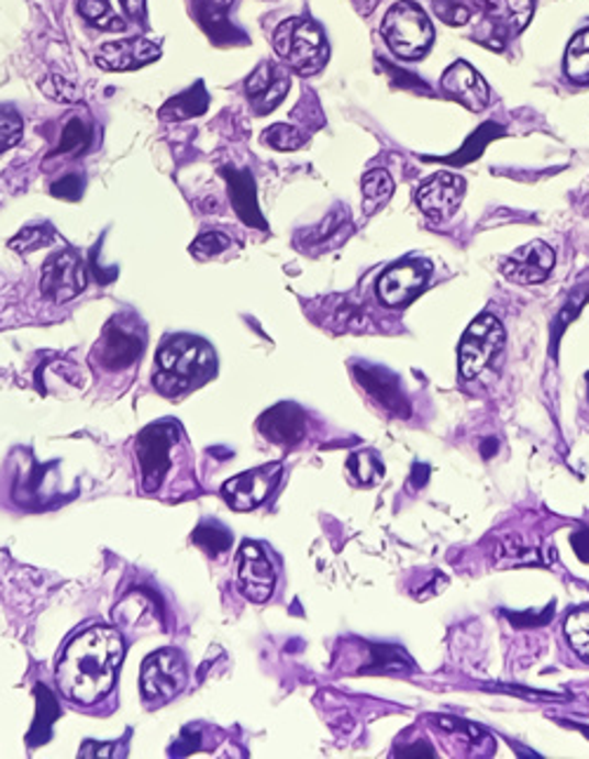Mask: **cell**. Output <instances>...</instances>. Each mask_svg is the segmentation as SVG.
I'll return each instance as SVG.
<instances>
[{"mask_svg":"<svg viewBox=\"0 0 589 759\" xmlns=\"http://www.w3.org/2000/svg\"><path fill=\"white\" fill-rule=\"evenodd\" d=\"M24 135V121L12 109H0V154L20 144Z\"/></svg>","mask_w":589,"mask_h":759,"instance_id":"32","label":"cell"},{"mask_svg":"<svg viewBox=\"0 0 589 759\" xmlns=\"http://www.w3.org/2000/svg\"><path fill=\"white\" fill-rule=\"evenodd\" d=\"M481 450H484V458H490V456H493L496 450H498V442H496V439H486V442L481 444Z\"/></svg>","mask_w":589,"mask_h":759,"instance_id":"47","label":"cell"},{"mask_svg":"<svg viewBox=\"0 0 589 759\" xmlns=\"http://www.w3.org/2000/svg\"><path fill=\"white\" fill-rule=\"evenodd\" d=\"M88 286L86 265L74 250L53 255L41 271V293L53 302H69Z\"/></svg>","mask_w":589,"mask_h":759,"instance_id":"8","label":"cell"},{"mask_svg":"<svg viewBox=\"0 0 589 759\" xmlns=\"http://www.w3.org/2000/svg\"><path fill=\"white\" fill-rule=\"evenodd\" d=\"M265 142L269 144V147H274L278 152H294V149L302 147L304 137L300 135L298 127L286 125V123H278V125L269 127V131L265 133Z\"/></svg>","mask_w":589,"mask_h":759,"instance_id":"34","label":"cell"},{"mask_svg":"<svg viewBox=\"0 0 589 759\" xmlns=\"http://www.w3.org/2000/svg\"><path fill=\"white\" fill-rule=\"evenodd\" d=\"M474 5L481 8L504 34H516L529 24L535 0H474Z\"/></svg>","mask_w":589,"mask_h":759,"instance_id":"21","label":"cell"},{"mask_svg":"<svg viewBox=\"0 0 589 759\" xmlns=\"http://www.w3.org/2000/svg\"><path fill=\"white\" fill-rule=\"evenodd\" d=\"M215 373V354L208 343L191 335L173 337L158 351L156 387L163 394H179L203 384Z\"/></svg>","mask_w":589,"mask_h":759,"instance_id":"2","label":"cell"},{"mask_svg":"<svg viewBox=\"0 0 589 759\" xmlns=\"http://www.w3.org/2000/svg\"><path fill=\"white\" fill-rule=\"evenodd\" d=\"M53 193L57 199L78 201L80 193H84V182H80V177H76V175H67L53 185Z\"/></svg>","mask_w":589,"mask_h":759,"instance_id":"41","label":"cell"},{"mask_svg":"<svg viewBox=\"0 0 589 759\" xmlns=\"http://www.w3.org/2000/svg\"><path fill=\"white\" fill-rule=\"evenodd\" d=\"M354 376H356L358 384H362L364 390L375 401H378L382 409H387L389 413H394V415H401V417L411 415V406H408V401L403 397L399 378L394 373H389L387 368L358 364V366H354Z\"/></svg>","mask_w":589,"mask_h":759,"instance_id":"14","label":"cell"},{"mask_svg":"<svg viewBox=\"0 0 589 759\" xmlns=\"http://www.w3.org/2000/svg\"><path fill=\"white\" fill-rule=\"evenodd\" d=\"M53 241V230L51 227H26L22 230L18 236L10 241V248L12 250H20V253H31V250H38L43 246H47Z\"/></svg>","mask_w":589,"mask_h":759,"instance_id":"35","label":"cell"},{"mask_svg":"<svg viewBox=\"0 0 589 759\" xmlns=\"http://www.w3.org/2000/svg\"><path fill=\"white\" fill-rule=\"evenodd\" d=\"M345 224H347V210L345 213H342V210H335L331 217H325L319 224L314 238L319 241V244H325V241H337L342 236V227H345Z\"/></svg>","mask_w":589,"mask_h":759,"instance_id":"39","label":"cell"},{"mask_svg":"<svg viewBox=\"0 0 589 759\" xmlns=\"http://www.w3.org/2000/svg\"><path fill=\"white\" fill-rule=\"evenodd\" d=\"M193 545H199L210 557H220L232 547V533H229L220 522H203L191 533Z\"/></svg>","mask_w":589,"mask_h":759,"instance_id":"27","label":"cell"},{"mask_svg":"<svg viewBox=\"0 0 589 759\" xmlns=\"http://www.w3.org/2000/svg\"><path fill=\"white\" fill-rule=\"evenodd\" d=\"M290 88L288 74L271 62H262L259 67L245 80V92L257 114H269L286 100Z\"/></svg>","mask_w":589,"mask_h":759,"instance_id":"15","label":"cell"},{"mask_svg":"<svg viewBox=\"0 0 589 759\" xmlns=\"http://www.w3.org/2000/svg\"><path fill=\"white\" fill-rule=\"evenodd\" d=\"M432 277V265L422 260H408L391 265L378 279V298L387 306H403L413 302Z\"/></svg>","mask_w":589,"mask_h":759,"instance_id":"9","label":"cell"},{"mask_svg":"<svg viewBox=\"0 0 589 759\" xmlns=\"http://www.w3.org/2000/svg\"><path fill=\"white\" fill-rule=\"evenodd\" d=\"M349 470L362 483H373L375 479H380L385 475V467L380 465V460L368 454V450L349 458Z\"/></svg>","mask_w":589,"mask_h":759,"instance_id":"37","label":"cell"},{"mask_svg":"<svg viewBox=\"0 0 589 759\" xmlns=\"http://www.w3.org/2000/svg\"><path fill=\"white\" fill-rule=\"evenodd\" d=\"M587 382H589V378H587Z\"/></svg>","mask_w":589,"mask_h":759,"instance_id":"48","label":"cell"},{"mask_svg":"<svg viewBox=\"0 0 589 759\" xmlns=\"http://www.w3.org/2000/svg\"><path fill=\"white\" fill-rule=\"evenodd\" d=\"M113 746H95V743H86L80 748V757H113Z\"/></svg>","mask_w":589,"mask_h":759,"instance_id":"45","label":"cell"},{"mask_svg":"<svg viewBox=\"0 0 589 759\" xmlns=\"http://www.w3.org/2000/svg\"><path fill=\"white\" fill-rule=\"evenodd\" d=\"M158 55L160 51L154 43L144 38H125L102 45L95 62L97 67H102L107 71H135L158 59Z\"/></svg>","mask_w":589,"mask_h":759,"instance_id":"18","label":"cell"},{"mask_svg":"<svg viewBox=\"0 0 589 759\" xmlns=\"http://www.w3.org/2000/svg\"><path fill=\"white\" fill-rule=\"evenodd\" d=\"M554 269V250L543 244V241H533V244L514 250L502 263V274L510 281L529 286V283H543Z\"/></svg>","mask_w":589,"mask_h":759,"instance_id":"13","label":"cell"},{"mask_svg":"<svg viewBox=\"0 0 589 759\" xmlns=\"http://www.w3.org/2000/svg\"><path fill=\"white\" fill-rule=\"evenodd\" d=\"M229 248H232V238L220 232H208L193 241L191 253L199 257V260H210V257H218Z\"/></svg>","mask_w":589,"mask_h":759,"instance_id":"36","label":"cell"},{"mask_svg":"<svg viewBox=\"0 0 589 759\" xmlns=\"http://www.w3.org/2000/svg\"><path fill=\"white\" fill-rule=\"evenodd\" d=\"M564 629L573 649H576V654L589 663V606L568 613Z\"/></svg>","mask_w":589,"mask_h":759,"instance_id":"29","label":"cell"},{"mask_svg":"<svg viewBox=\"0 0 589 759\" xmlns=\"http://www.w3.org/2000/svg\"><path fill=\"white\" fill-rule=\"evenodd\" d=\"M281 475H284V467L278 462L257 467V470L243 472L234 479H229L224 483L222 495H224L226 503L238 512L255 510L274 493V489L278 487V481H281Z\"/></svg>","mask_w":589,"mask_h":759,"instance_id":"10","label":"cell"},{"mask_svg":"<svg viewBox=\"0 0 589 759\" xmlns=\"http://www.w3.org/2000/svg\"><path fill=\"white\" fill-rule=\"evenodd\" d=\"M496 557H498L500 561H510V563H514V567H529V563H540L537 547H535V545L521 543L519 538H507V540L498 543V547H496Z\"/></svg>","mask_w":589,"mask_h":759,"instance_id":"31","label":"cell"},{"mask_svg":"<svg viewBox=\"0 0 589 759\" xmlns=\"http://www.w3.org/2000/svg\"><path fill=\"white\" fill-rule=\"evenodd\" d=\"M427 479H430V467L427 465H415L413 467V483H415V487L422 489L424 483H427Z\"/></svg>","mask_w":589,"mask_h":759,"instance_id":"46","label":"cell"},{"mask_svg":"<svg viewBox=\"0 0 589 759\" xmlns=\"http://www.w3.org/2000/svg\"><path fill=\"white\" fill-rule=\"evenodd\" d=\"M36 703H38L36 719H34V726H31V732H29V743H31V746H41V743H45L47 738H51L53 724L59 717L57 699L53 696V691L47 689L45 684L36 687Z\"/></svg>","mask_w":589,"mask_h":759,"instance_id":"24","label":"cell"},{"mask_svg":"<svg viewBox=\"0 0 589 759\" xmlns=\"http://www.w3.org/2000/svg\"><path fill=\"white\" fill-rule=\"evenodd\" d=\"M78 12L90 26L102 31H123L125 24L116 18L107 0H80Z\"/></svg>","mask_w":589,"mask_h":759,"instance_id":"28","label":"cell"},{"mask_svg":"<svg viewBox=\"0 0 589 759\" xmlns=\"http://www.w3.org/2000/svg\"><path fill=\"white\" fill-rule=\"evenodd\" d=\"M121 5L130 20H142L144 18V0H121Z\"/></svg>","mask_w":589,"mask_h":759,"instance_id":"44","label":"cell"},{"mask_svg":"<svg viewBox=\"0 0 589 759\" xmlns=\"http://www.w3.org/2000/svg\"><path fill=\"white\" fill-rule=\"evenodd\" d=\"M566 76L578 86H589V29L570 41L566 59H564Z\"/></svg>","mask_w":589,"mask_h":759,"instance_id":"26","label":"cell"},{"mask_svg":"<svg viewBox=\"0 0 589 759\" xmlns=\"http://www.w3.org/2000/svg\"><path fill=\"white\" fill-rule=\"evenodd\" d=\"M142 347V337L135 331H130L119 319H113L107 326L100 345H97V354H100L97 359L109 370H123L140 359Z\"/></svg>","mask_w":589,"mask_h":759,"instance_id":"16","label":"cell"},{"mask_svg":"<svg viewBox=\"0 0 589 759\" xmlns=\"http://www.w3.org/2000/svg\"><path fill=\"white\" fill-rule=\"evenodd\" d=\"M259 432L274 444L294 446L304 437L307 420L294 403H278L259 417Z\"/></svg>","mask_w":589,"mask_h":759,"instance_id":"19","label":"cell"},{"mask_svg":"<svg viewBox=\"0 0 589 759\" xmlns=\"http://www.w3.org/2000/svg\"><path fill=\"white\" fill-rule=\"evenodd\" d=\"M362 193H364L366 215H373L391 199V193H394V180H391L387 170L375 168L364 175Z\"/></svg>","mask_w":589,"mask_h":759,"instance_id":"25","label":"cell"},{"mask_svg":"<svg viewBox=\"0 0 589 759\" xmlns=\"http://www.w3.org/2000/svg\"><path fill=\"white\" fill-rule=\"evenodd\" d=\"M373 666L370 670H411L413 663L408 660V656L399 649H394V646H373Z\"/></svg>","mask_w":589,"mask_h":759,"instance_id":"33","label":"cell"},{"mask_svg":"<svg viewBox=\"0 0 589 759\" xmlns=\"http://www.w3.org/2000/svg\"><path fill=\"white\" fill-rule=\"evenodd\" d=\"M570 545H573V552L578 555V559L589 563V528H580L573 533Z\"/></svg>","mask_w":589,"mask_h":759,"instance_id":"42","label":"cell"},{"mask_svg":"<svg viewBox=\"0 0 589 759\" xmlns=\"http://www.w3.org/2000/svg\"><path fill=\"white\" fill-rule=\"evenodd\" d=\"M229 180V197H232V205L238 213V217L248 224V227L267 230L265 217L259 213L257 205V191H255V180L251 172L243 170H224Z\"/></svg>","mask_w":589,"mask_h":759,"instance_id":"20","label":"cell"},{"mask_svg":"<svg viewBox=\"0 0 589 759\" xmlns=\"http://www.w3.org/2000/svg\"><path fill=\"white\" fill-rule=\"evenodd\" d=\"M229 5H232V0H196V14H199L201 26L218 43H232L234 36H238L234 26L226 22Z\"/></svg>","mask_w":589,"mask_h":759,"instance_id":"22","label":"cell"},{"mask_svg":"<svg viewBox=\"0 0 589 759\" xmlns=\"http://www.w3.org/2000/svg\"><path fill=\"white\" fill-rule=\"evenodd\" d=\"M434 8L438 18L453 26H463L471 20V8L465 5L463 0H434Z\"/></svg>","mask_w":589,"mask_h":759,"instance_id":"38","label":"cell"},{"mask_svg":"<svg viewBox=\"0 0 589 759\" xmlns=\"http://www.w3.org/2000/svg\"><path fill=\"white\" fill-rule=\"evenodd\" d=\"M187 684V666L182 656L163 649L146 658L142 668V693L149 703H168Z\"/></svg>","mask_w":589,"mask_h":759,"instance_id":"7","label":"cell"},{"mask_svg":"<svg viewBox=\"0 0 589 759\" xmlns=\"http://www.w3.org/2000/svg\"><path fill=\"white\" fill-rule=\"evenodd\" d=\"M43 90L51 94V97H55V100H62V102H74L76 97H78L76 88L71 83H67V80H64L59 74H53L51 78H47L45 83H43Z\"/></svg>","mask_w":589,"mask_h":759,"instance_id":"40","label":"cell"},{"mask_svg":"<svg viewBox=\"0 0 589 759\" xmlns=\"http://www.w3.org/2000/svg\"><path fill=\"white\" fill-rule=\"evenodd\" d=\"M92 142V133L90 127L80 121V119H71L64 127L62 139H59V149L57 154H67V156H78L84 154Z\"/></svg>","mask_w":589,"mask_h":759,"instance_id":"30","label":"cell"},{"mask_svg":"<svg viewBox=\"0 0 589 759\" xmlns=\"http://www.w3.org/2000/svg\"><path fill=\"white\" fill-rule=\"evenodd\" d=\"M276 588V573L269 557L257 543H245L238 552V590L245 600L267 602Z\"/></svg>","mask_w":589,"mask_h":759,"instance_id":"11","label":"cell"},{"mask_svg":"<svg viewBox=\"0 0 589 759\" xmlns=\"http://www.w3.org/2000/svg\"><path fill=\"white\" fill-rule=\"evenodd\" d=\"M504 347V328L502 323L484 314L465 331L460 341V376L474 380L493 364V359Z\"/></svg>","mask_w":589,"mask_h":759,"instance_id":"5","label":"cell"},{"mask_svg":"<svg viewBox=\"0 0 589 759\" xmlns=\"http://www.w3.org/2000/svg\"><path fill=\"white\" fill-rule=\"evenodd\" d=\"M394 757H434V748L430 746V743H413V746H408V748H401L399 752H394Z\"/></svg>","mask_w":589,"mask_h":759,"instance_id":"43","label":"cell"},{"mask_svg":"<svg viewBox=\"0 0 589 759\" xmlns=\"http://www.w3.org/2000/svg\"><path fill=\"white\" fill-rule=\"evenodd\" d=\"M123 639L111 627H90L69 641L57 663L59 691L74 703L92 705L116 684Z\"/></svg>","mask_w":589,"mask_h":759,"instance_id":"1","label":"cell"},{"mask_svg":"<svg viewBox=\"0 0 589 759\" xmlns=\"http://www.w3.org/2000/svg\"><path fill=\"white\" fill-rule=\"evenodd\" d=\"M465 197V180L453 172H438L418 191V205L434 222L448 220Z\"/></svg>","mask_w":589,"mask_h":759,"instance_id":"12","label":"cell"},{"mask_svg":"<svg viewBox=\"0 0 589 759\" xmlns=\"http://www.w3.org/2000/svg\"><path fill=\"white\" fill-rule=\"evenodd\" d=\"M274 47L278 57L302 76L319 74L329 62V43H325L323 31L307 18H294L278 26Z\"/></svg>","mask_w":589,"mask_h":759,"instance_id":"3","label":"cell"},{"mask_svg":"<svg viewBox=\"0 0 589 759\" xmlns=\"http://www.w3.org/2000/svg\"><path fill=\"white\" fill-rule=\"evenodd\" d=\"M382 36L391 53L401 59H418L432 47L434 26L420 5L411 3V0H401L387 12Z\"/></svg>","mask_w":589,"mask_h":759,"instance_id":"4","label":"cell"},{"mask_svg":"<svg viewBox=\"0 0 589 759\" xmlns=\"http://www.w3.org/2000/svg\"><path fill=\"white\" fill-rule=\"evenodd\" d=\"M441 88H444L453 100L465 104L469 111H481L490 102L488 83L477 69L469 67L467 62L451 64L444 78H441Z\"/></svg>","mask_w":589,"mask_h":759,"instance_id":"17","label":"cell"},{"mask_svg":"<svg viewBox=\"0 0 589 759\" xmlns=\"http://www.w3.org/2000/svg\"><path fill=\"white\" fill-rule=\"evenodd\" d=\"M179 429L175 423H156L146 427L137 437V462L142 470V483L146 491H156L166 479L173 465V448Z\"/></svg>","mask_w":589,"mask_h":759,"instance_id":"6","label":"cell"},{"mask_svg":"<svg viewBox=\"0 0 589 759\" xmlns=\"http://www.w3.org/2000/svg\"><path fill=\"white\" fill-rule=\"evenodd\" d=\"M210 104V97L203 88V83H196L193 88H189L187 92L173 97L160 109V119L163 121H187L193 116H201L203 111Z\"/></svg>","mask_w":589,"mask_h":759,"instance_id":"23","label":"cell"}]
</instances>
